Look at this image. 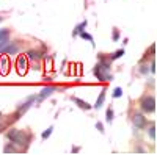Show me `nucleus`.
I'll return each mask as SVG.
<instances>
[{"instance_id": "f257e3e1", "label": "nucleus", "mask_w": 157, "mask_h": 155, "mask_svg": "<svg viewBox=\"0 0 157 155\" xmlns=\"http://www.w3.org/2000/svg\"><path fill=\"white\" fill-rule=\"evenodd\" d=\"M6 138L13 144L22 146V150H27V147L30 144V135L25 133L24 130H21V128H11V130H8Z\"/></svg>"}, {"instance_id": "f03ea898", "label": "nucleus", "mask_w": 157, "mask_h": 155, "mask_svg": "<svg viewBox=\"0 0 157 155\" xmlns=\"http://www.w3.org/2000/svg\"><path fill=\"white\" fill-rule=\"evenodd\" d=\"M93 74L98 77L101 82H110L112 80V74H110V64L105 63L102 58H101V63L96 64L94 69H93Z\"/></svg>"}, {"instance_id": "7ed1b4c3", "label": "nucleus", "mask_w": 157, "mask_h": 155, "mask_svg": "<svg viewBox=\"0 0 157 155\" xmlns=\"http://www.w3.org/2000/svg\"><path fill=\"white\" fill-rule=\"evenodd\" d=\"M140 107H141V110L145 111L146 114L154 113V111H155V99H154L152 96H146V97H143V99H141V102H140Z\"/></svg>"}, {"instance_id": "20e7f679", "label": "nucleus", "mask_w": 157, "mask_h": 155, "mask_svg": "<svg viewBox=\"0 0 157 155\" xmlns=\"http://www.w3.org/2000/svg\"><path fill=\"white\" fill-rule=\"evenodd\" d=\"M21 42L19 41H13V42H10L8 41V44L3 47V50H2V54L3 55H16V54H19L21 52Z\"/></svg>"}, {"instance_id": "39448f33", "label": "nucleus", "mask_w": 157, "mask_h": 155, "mask_svg": "<svg viewBox=\"0 0 157 155\" xmlns=\"http://www.w3.org/2000/svg\"><path fill=\"white\" fill-rule=\"evenodd\" d=\"M36 100V96H29L27 99H25V102L22 103V105H19L17 107V111H16V116H19V114H24L25 111H27L32 105H33V102Z\"/></svg>"}, {"instance_id": "423d86ee", "label": "nucleus", "mask_w": 157, "mask_h": 155, "mask_svg": "<svg viewBox=\"0 0 157 155\" xmlns=\"http://www.w3.org/2000/svg\"><path fill=\"white\" fill-rule=\"evenodd\" d=\"M55 91H57V86H46V88H43V89H41V93H39V96L36 97V99H38V102H43L44 99L50 97Z\"/></svg>"}, {"instance_id": "0eeeda50", "label": "nucleus", "mask_w": 157, "mask_h": 155, "mask_svg": "<svg viewBox=\"0 0 157 155\" xmlns=\"http://www.w3.org/2000/svg\"><path fill=\"white\" fill-rule=\"evenodd\" d=\"M132 122H134V125L137 127V128H145L146 127V118L143 114H140V113H135L134 116H132Z\"/></svg>"}, {"instance_id": "6e6552de", "label": "nucleus", "mask_w": 157, "mask_h": 155, "mask_svg": "<svg viewBox=\"0 0 157 155\" xmlns=\"http://www.w3.org/2000/svg\"><path fill=\"white\" fill-rule=\"evenodd\" d=\"M17 72L21 74V75H24L25 72H27V68H29V64H27V57L25 55H21L19 58H17Z\"/></svg>"}, {"instance_id": "1a4fd4ad", "label": "nucleus", "mask_w": 157, "mask_h": 155, "mask_svg": "<svg viewBox=\"0 0 157 155\" xmlns=\"http://www.w3.org/2000/svg\"><path fill=\"white\" fill-rule=\"evenodd\" d=\"M71 100L77 103V107H78V108H82V110H86V111H88V110H91V105H90L88 102L82 100V99H78V97H71Z\"/></svg>"}, {"instance_id": "9d476101", "label": "nucleus", "mask_w": 157, "mask_h": 155, "mask_svg": "<svg viewBox=\"0 0 157 155\" xmlns=\"http://www.w3.org/2000/svg\"><path fill=\"white\" fill-rule=\"evenodd\" d=\"M25 57H27V60H32V61H39V60H41V54H39L38 50H33V49L29 50Z\"/></svg>"}, {"instance_id": "9b49d317", "label": "nucleus", "mask_w": 157, "mask_h": 155, "mask_svg": "<svg viewBox=\"0 0 157 155\" xmlns=\"http://www.w3.org/2000/svg\"><path fill=\"white\" fill-rule=\"evenodd\" d=\"M105 93H107V88H104L102 91H101V94H99V97H98V100H96V103H94V108L96 110H99L102 107L104 100H105Z\"/></svg>"}, {"instance_id": "f8f14e48", "label": "nucleus", "mask_w": 157, "mask_h": 155, "mask_svg": "<svg viewBox=\"0 0 157 155\" xmlns=\"http://www.w3.org/2000/svg\"><path fill=\"white\" fill-rule=\"evenodd\" d=\"M10 71V61L6 63V57H3L2 60H0V74H6Z\"/></svg>"}, {"instance_id": "ddd939ff", "label": "nucleus", "mask_w": 157, "mask_h": 155, "mask_svg": "<svg viewBox=\"0 0 157 155\" xmlns=\"http://www.w3.org/2000/svg\"><path fill=\"white\" fill-rule=\"evenodd\" d=\"M10 35H11V31L8 28H2V30H0V42H6L10 39Z\"/></svg>"}, {"instance_id": "4468645a", "label": "nucleus", "mask_w": 157, "mask_h": 155, "mask_svg": "<svg viewBox=\"0 0 157 155\" xmlns=\"http://www.w3.org/2000/svg\"><path fill=\"white\" fill-rule=\"evenodd\" d=\"M85 27H86V20H83L82 24H78V25H77L75 30H74V33H72V36H77L80 31H83V30H85Z\"/></svg>"}, {"instance_id": "2eb2a0df", "label": "nucleus", "mask_w": 157, "mask_h": 155, "mask_svg": "<svg viewBox=\"0 0 157 155\" xmlns=\"http://www.w3.org/2000/svg\"><path fill=\"white\" fill-rule=\"evenodd\" d=\"M105 116H107V122H109V124H112V122H113V108H112V107H109V110H107Z\"/></svg>"}, {"instance_id": "dca6fc26", "label": "nucleus", "mask_w": 157, "mask_h": 155, "mask_svg": "<svg viewBox=\"0 0 157 155\" xmlns=\"http://www.w3.org/2000/svg\"><path fill=\"white\" fill-rule=\"evenodd\" d=\"M123 55H124V50H123V49H121V50H116L115 54H112V55H110V60H118V58L123 57Z\"/></svg>"}, {"instance_id": "f3484780", "label": "nucleus", "mask_w": 157, "mask_h": 155, "mask_svg": "<svg viewBox=\"0 0 157 155\" xmlns=\"http://www.w3.org/2000/svg\"><path fill=\"white\" fill-rule=\"evenodd\" d=\"M52 132H54V127H49L47 130H44V132H43V135H41V136H43V139H47V138L52 135Z\"/></svg>"}, {"instance_id": "a211bd4d", "label": "nucleus", "mask_w": 157, "mask_h": 155, "mask_svg": "<svg viewBox=\"0 0 157 155\" xmlns=\"http://www.w3.org/2000/svg\"><path fill=\"white\" fill-rule=\"evenodd\" d=\"M78 35H80L83 39H86V41H90V42H93V36H91V35H88V33H85V31H80Z\"/></svg>"}, {"instance_id": "6ab92c4d", "label": "nucleus", "mask_w": 157, "mask_h": 155, "mask_svg": "<svg viewBox=\"0 0 157 155\" xmlns=\"http://www.w3.org/2000/svg\"><path fill=\"white\" fill-rule=\"evenodd\" d=\"M148 135H149V138H151V139H155V127H154V125H151V127H149Z\"/></svg>"}, {"instance_id": "aec40b11", "label": "nucleus", "mask_w": 157, "mask_h": 155, "mask_svg": "<svg viewBox=\"0 0 157 155\" xmlns=\"http://www.w3.org/2000/svg\"><path fill=\"white\" fill-rule=\"evenodd\" d=\"M16 150H17V149L13 146V144H6V146L3 147V152H16Z\"/></svg>"}, {"instance_id": "412c9836", "label": "nucleus", "mask_w": 157, "mask_h": 155, "mask_svg": "<svg viewBox=\"0 0 157 155\" xmlns=\"http://www.w3.org/2000/svg\"><path fill=\"white\" fill-rule=\"evenodd\" d=\"M123 96V89L121 88H115V91H113V97H121Z\"/></svg>"}, {"instance_id": "4be33fe9", "label": "nucleus", "mask_w": 157, "mask_h": 155, "mask_svg": "<svg viewBox=\"0 0 157 155\" xmlns=\"http://www.w3.org/2000/svg\"><path fill=\"white\" fill-rule=\"evenodd\" d=\"M113 41H118V39H120V30H118V28H113Z\"/></svg>"}, {"instance_id": "5701e85b", "label": "nucleus", "mask_w": 157, "mask_h": 155, "mask_svg": "<svg viewBox=\"0 0 157 155\" xmlns=\"http://www.w3.org/2000/svg\"><path fill=\"white\" fill-rule=\"evenodd\" d=\"M96 128H98V130H99L101 133H104V132H105V130H104V125H102L101 122H96Z\"/></svg>"}, {"instance_id": "b1692460", "label": "nucleus", "mask_w": 157, "mask_h": 155, "mask_svg": "<svg viewBox=\"0 0 157 155\" xmlns=\"http://www.w3.org/2000/svg\"><path fill=\"white\" fill-rule=\"evenodd\" d=\"M148 72V66H143V69H141V74H146Z\"/></svg>"}, {"instance_id": "393cba45", "label": "nucleus", "mask_w": 157, "mask_h": 155, "mask_svg": "<svg viewBox=\"0 0 157 155\" xmlns=\"http://www.w3.org/2000/svg\"><path fill=\"white\" fill-rule=\"evenodd\" d=\"M2 20H3V17H2V16H0V22H2Z\"/></svg>"}]
</instances>
